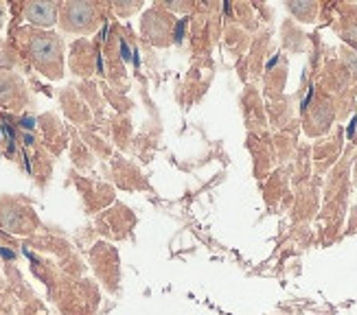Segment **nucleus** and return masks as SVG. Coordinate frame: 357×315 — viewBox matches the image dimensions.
Wrapping results in <instances>:
<instances>
[{"mask_svg":"<svg viewBox=\"0 0 357 315\" xmlns=\"http://www.w3.org/2000/svg\"><path fill=\"white\" fill-rule=\"evenodd\" d=\"M29 15L33 18V22H44V24H51L55 18V7L53 5H36L29 9Z\"/></svg>","mask_w":357,"mask_h":315,"instance_id":"1","label":"nucleus"},{"mask_svg":"<svg viewBox=\"0 0 357 315\" xmlns=\"http://www.w3.org/2000/svg\"><path fill=\"white\" fill-rule=\"evenodd\" d=\"M294 11L296 13H301V15H309V13H314L316 11V7L314 5H289Z\"/></svg>","mask_w":357,"mask_h":315,"instance_id":"2","label":"nucleus"},{"mask_svg":"<svg viewBox=\"0 0 357 315\" xmlns=\"http://www.w3.org/2000/svg\"><path fill=\"white\" fill-rule=\"evenodd\" d=\"M121 57H123V61L134 59V57H132V51H130V46H128V42H126V40H121Z\"/></svg>","mask_w":357,"mask_h":315,"instance_id":"3","label":"nucleus"},{"mask_svg":"<svg viewBox=\"0 0 357 315\" xmlns=\"http://www.w3.org/2000/svg\"><path fill=\"white\" fill-rule=\"evenodd\" d=\"M184 26H186V20H178V24H176V42L178 44H182V40H184Z\"/></svg>","mask_w":357,"mask_h":315,"instance_id":"4","label":"nucleus"},{"mask_svg":"<svg viewBox=\"0 0 357 315\" xmlns=\"http://www.w3.org/2000/svg\"><path fill=\"white\" fill-rule=\"evenodd\" d=\"M355 134H357V112L353 114V118H351V125H349V130H347V136L353 140L355 138Z\"/></svg>","mask_w":357,"mask_h":315,"instance_id":"5","label":"nucleus"},{"mask_svg":"<svg viewBox=\"0 0 357 315\" xmlns=\"http://www.w3.org/2000/svg\"><path fill=\"white\" fill-rule=\"evenodd\" d=\"M0 256L7 259V261H13V259H15V252H13V249H7V247L0 245Z\"/></svg>","mask_w":357,"mask_h":315,"instance_id":"6","label":"nucleus"},{"mask_svg":"<svg viewBox=\"0 0 357 315\" xmlns=\"http://www.w3.org/2000/svg\"><path fill=\"white\" fill-rule=\"evenodd\" d=\"M22 128H24V130H33V128H36V118H33V116L22 118Z\"/></svg>","mask_w":357,"mask_h":315,"instance_id":"7","label":"nucleus"}]
</instances>
